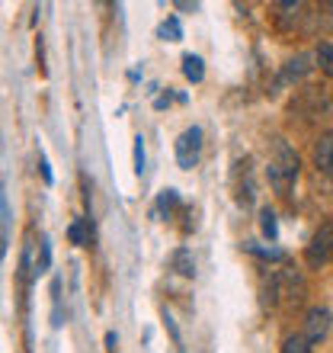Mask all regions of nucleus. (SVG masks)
Returning a JSON list of instances; mask_svg holds the SVG:
<instances>
[{
  "label": "nucleus",
  "mask_w": 333,
  "mask_h": 353,
  "mask_svg": "<svg viewBox=\"0 0 333 353\" xmlns=\"http://www.w3.org/2000/svg\"><path fill=\"white\" fill-rule=\"evenodd\" d=\"M327 331H330V308L311 305L305 312V331H301V334H305L311 344H317V341L327 337Z\"/></svg>",
  "instance_id": "obj_6"
},
{
  "label": "nucleus",
  "mask_w": 333,
  "mask_h": 353,
  "mask_svg": "<svg viewBox=\"0 0 333 353\" xmlns=\"http://www.w3.org/2000/svg\"><path fill=\"white\" fill-rule=\"evenodd\" d=\"M298 170H301L298 154L288 148L286 141L279 139L276 141V154L269 158V168H266V176H269V183H272V190H276L279 196H288V190H292L295 180H298Z\"/></svg>",
  "instance_id": "obj_1"
},
{
  "label": "nucleus",
  "mask_w": 333,
  "mask_h": 353,
  "mask_svg": "<svg viewBox=\"0 0 333 353\" xmlns=\"http://www.w3.org/2000/svg\"><path fill=\"white\" fill-rule=\"evenodd\" d=\"M135 174H144V139H135Z\"/></svg>",
  "instance_id": "obj_18"
},
{
  "label": "nucleus",
  "mask_w": 333,
  "mask_h": 353,
  "mask_svg": "<svg viewBox=\"0 0 333 353\" xmlns=\"http://www.w3.org/2000/svg\"><path fill=\"white\" fill-rule=\"evenodd\" d=\"M314 61H317V68H321L327 77H333V42H321V46H317Z\"/></svg>",
  "instance_id": "obj_9"
},
{
  "label": "nucleus",
  "mask_w": 333,
  "mask_h": 353,
  "mask_svg": "<svg viewBox=\"0 0 333 353\" xmlns=\"http://www.w3.org/2000/svg\"><path fill=\"white\" fill-rule=\"evenodd\" d=\"M311 61H314V55H308V52H301V55H295V58H288L286 65H282V71H279L276 87H272V90H286L288 84H298V81H301V77L314 68Z\"/></svg>",
  "instance_id": "obj_5"
},
{
  "label": "nucleus",
  "mask_w": 333,
  "mask_h": 353,
  "mask_svg": "<svg viewBox=\"0 0 333 353\" xmlns=\"http://www.w3.org/2000/svg\"><path fill=\"white\" fill-rule=\"evenodd\" d=\"M301 299L305 296V279L295 276V273H272L266 283V305L269 308H276L279 305V299Z\"/></svg>",
  "instance_id": "obj_2"
},
{
  "label": "nucleus",
  "mask_w": 333,
  "mask_h": 353,
  "mask_svg": "<svg viewBox=\"0 0 333 353\" xmlns=\"http://www.w3.org/2000/svg\"><path fill=\"white\" fill-rule=\"evenodd\" d=\"M305 261L311 270H321L327 267V263L333 261V225H321L314 232V238H311V244L305 248Z\"/></svg>",
  "instance_id": "obj_3"
},
{
  "label": "nucleus",
  "mask_w": 333,
  "mask_h": 353,
  "mask_svg": "<svg viewBox=\"0 0 333 353\" xmlns=\"http://www.w3.org/2000/svg\"><path fill=\"white\" fill-rule=\"evenodd\" d=\"M244 251L257 254V257H263V261H282V251H276V248H259L257 241H244Z\"/></svg>",
  "instance_id": "obj_15"
},
{
  "label": "nucleus",
  "mask_w": 333,
  "mask_h": 353,
  "mask_svg": "<svg viewBox=\"0 0 333 353\" xmlns=\"http://www.w3.org/2000/svg\"><path fill=\"white\" fill-rule=\"evenodd\" d=\"M158 36L164 39V42H180V39H183V26H180V19H176V17H166L164 23H160Z\"/></svg>",
  "instance_id": "obj_11"
},
{
  "label": "nucleus",
  "mask_w": 333,
  "mask_h": 353,
  "mask_svg": "<svg viewBox=\"0 0 333 353\" xmlns=\"http://www.w3.org/2000/svg\"><path fill=\"white\" fill-rule=\"evenodd\" d=\"M39 168H42V180H45L48 186L55 183V174H52V164H48V158H45V154H39Z\"/></svg>",
  "instance_id": "obj_19"
},
{
  "label": "nucleus",
  "mask_w": 333,
  "mask_h": 353,
  "mask_svg": "<svg viewBox=\"0 0 333 353\" xmlns=\"http://www.w3.org/2000/svg\"><path fill=\"white\" fill-rule=\"evenodd\" d=\"M170 263H173L176 273H183V276H195V261L189 257V251H186V248H180V251L170 257Z\"/></svg>",
  "instance_id": "obj_10"
},
{
  "label": "nucleus",
  "mask_w": 333,
  "mask_h": 353,
  "mask_svg": "<svg viewBox=\"0 0 333 353\" xmlns=\"http://www.w3.org/2000/svg\"><path fill=\"white\" fill-rule=\"evenodd\" d=\"M183 74L189 84H202V77H205V61L199 55H183Z\"/></svg>",
  "instance_id": "obj_8"
},
{
  "label": "nucleus",
  "mask_w": 333,
  "mask_h": 353,
  "mask_svg": "<svg viewBox=\"0 0 333 353\" xmlns=\"http://www.w3.org/2000/svg\"><path fill=\"white\" fill-rule=\"evenodd\" d=\"M282 353H314V347H311V341L305 334H288L282 341Z\"/></svg>",
  "instance_id": "obj_12"
},
{
  "label": "nucleus",
  "mask_w": 333,
  "mask_h": 353,
  "mask_svg": "<svg viewBox=\"0 0 333 353\" xmlns=\"http://www.w3.org/2000/svg\"><path fill=\"white\" fill-rule=\"evenodd\" d=\"M180 205V193L176 190H160V196H158V215H173V209Z\"/></svg>",
  "instance_id": "obj_13"
},
{
  "label": "nucleus",
  "mask_w": 333,
  "mask_h": 353,
  "mask_svg": "<svg viewBox=\"0 0 333 353\" xmlns=\"http://www.w3.org/2000/svg\"><path fill=\"white\" fill-rule=\"evenodd\" d=\"M314 164L321 174L333 180V132H324V135L314 141Z\"/></svg>",
  "instance_id": "obj_7"
},
{
  "label": "nucleus",
  "mask_w": 333,
  "mask_h": 353,
  "mask_svg": "<svg viewBox=\"0 0 333 353\" xmlns=\"http://www.w3.org/2000/svg\"><path fill=\"white\" fill-rule=\"evenodd\" d=\"M48 267H52V241H48V238H42V257L36 261V276H39V273H45Z\"/></svg>",
  "instance_id": "obj_17"
},
{
  "label": "nucleus",
  "mask_w": 333,
  "mask_h": 353,
  "mask_svg": "<svg viewBox=\"0 0 333 353\" xmlns=\"http://www.w3.org/2000/svg\"><path fill=\"white\" fill-rule=\"evenodd\" d=\"M259 228H263V234H266L269 241L279 238V222H276V212H272V209H263V212H259Z\"/></svg>",
  "instance_id": "obj_14"
},
{
  "label": "nucleus",
  "mask_w": 333,
  "mask_h": 353,
  "mask_svg": "<svg viewBox=\"0 0 333 353\" xmlns=\"http://www.w3.org/2000/svg\"><path fill=\"white\" fill-rule=\"evenodd\" d=\"M199 158H202V129L193 125L176 139V164L183 170H193L199 164Z\"/></svg>",
  "instance_id": "obj_4"
},
{
  "label": "nucleus",
  "mask_w": 333,
  "mask_h": 353,
  "mask_svg": "<svg viewBox=\"0 0 333 353\" xmlns=\"http://www.w3.org/2000/svg\"><path fill=\"white\" fill-rule=\"evenodd\" d=\"M90 222V219H77L74 225H71V228H67V238H71V244H77V248H87V232H83V225Z\"/></svg>",
  "instance_id": "obj_16"
}]
</instances>
